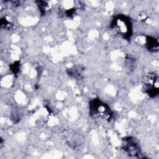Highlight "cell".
<instances>
[{
	"mask_svg": "<svg viewBox=\"0 0 159 159\" xmlns=\"http://www.w3.org/2000/svg\"><path fill=\"white\" fill-rule=\"evenodd\" d=\"M115 26L117 27V30L123 35H126L129 34L130 32V22L128 19H125V18H118L116 19V23Z\"/></svg>",
	"mask_w": 159,
	"mask_h": 159,
	"instance_id": "6da1fadb",
	"label": "cell"
}]
</instances>
